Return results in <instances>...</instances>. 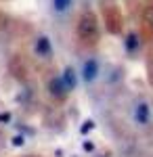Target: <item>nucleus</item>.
Instances as JSON below:
<instances>
[{
  "label": "nucleus",
  "instance_id": "f03ea898",
  "mask_svg": "<svg viewBox=\"0 0 153 157\" xmlns=\"http://www.w3.org/2000/svg\"><path fill=\"white\" fill-rule=\"evenodd\" d=\"M48 13L57 21H67L78 9V0H46Z\"/></svg>",
  "mask_w": 153,
  "mask_h": 157
},
{
  "label": "nucleus",
  "instance_id": "7ed1b4c3",
  "mask_svg": "<svg viewBox=\"0 0 153 157\" xmlns=\"http://www.w3.org/2000/svg\"><path fill=\"white\" fill-rule=\"evenodd\" d=\"M101 73H103V65H101V61L96 59V57H86L82 61V65H80V78H82V82L86 86H92L94 82H99Z\"/></svg>",
  "mask_w": 153,
  "mask_h": 157
},
{
  "label": "nucleus",
  "instance_id": "20e7f679",
  "mask_svg": "<svg viewBox=\"0 0 153 157\" xmlns=\"http://www.w3.org/2000/svg\"><path fill=\"white\" fill-rule=\"evenodd\" d=\"M132 121H134L139 128H147V126L151 124V109H149V103L141 97L132 101Z\"/></svg>",
  "mask_w": 153,
  "mask_h": 157
},
{
  "label": "nucleus",
  "instance_id": "f257e3e1",
  "mask_svg": "<svg viewBox=\"0 0 153 157\" xmlns=\"http://www.w3.org/2000/svg\"><path fill=\"white\" fill-rule=\"evenodd\" d=\"M76 34L80 38L84 46H94L101 38V25H99V19L92 11H84L78 19V27H76Z\"/></svg>",
  "mask_w": 153,
  "mask_h": 157
},
{
  "label": "nucleus",
  "instance_id": "39448f33",
  "mask_svg": "<svg viewBox=\"0 0 153 157\" xmlns=\"http://www.w3.org/2000/svg\"><path fill=\"white\" fill-rule=\"evenodd\" d=\"M143 29H145L147 38H153V4L147 6L143 13Z\"/></svg>",
  "mask_w": 153,
  "mask_h": 157
}]
</instances>
